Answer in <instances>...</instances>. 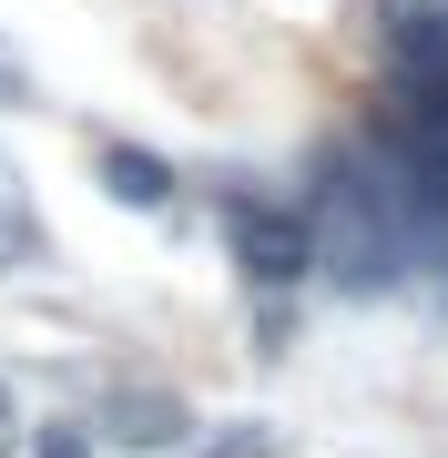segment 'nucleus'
<instances>
[{
    "instance_id": "1",
    "label": "nucleus",
    "mask_w": 448,
    "mask_h": 458,
    "mask_svg": "<svg viewBox=\"0 0 448 458\" xmlns=\"http://www.w3.org/2000/svg\"><path fill=\"white\" fill-rule=\"evenodd\" d=\"M316 265H326L347 295H387L408 276V214H398V174L377 164V153H336L326 183H316Z\"/></svg>"
},
{
    "instance_id": "2",
    "label": "nucleus",
    "mask_w": 448,
    "mask_h": 458,
    "mask_svg": "<svg viewBox=\"0 0 448 458\" xmlns=\"http://www.w3.org/2000/svg\"><path fill=\"white\" fill-rule=\"evenodd\" d=\"M234 265H245L255 285H296L306 265H316L306 214H285V204H234Z\"/></svg>"
},
{
    "instance_id": "3",
    "label": "nucleus",
    "mask_w": 448,
    "mask_h": 458,
    "mask_svg": "<svg viewBox=\"0 0 448 458\" xmlns=\"http://www.w3.org/2000/svg\"><path fill=\"white\" fill-rule=\"evenodd\" d=\"M92 428H102L113 448H183V438H194L183 397H164V387H113V397L92 408Z\"/></svg>"
},
{
    "instance_id": "4",
    "label": "nucleus",
    "mask_w": 448,
    "mask_h": 458,
    "mask_svg": "<svg viewBox=\"0 0 448 458\" xmlns=\"http://www.w3.org/2000/svg\"><path fill=\"white\" fill-rule=\"evenodd\" d=\"M387 51H398L408 82H448V21L428 0H387Z\"/></svg>"
},
{
    "instance_id": "5",
    "label": "nucleus",
    "mask_w": 448,
    "mask_h": 458,
    "mask_svg": "<svg viewBox=\"0 0 448 458\" xmlns=\"http://www.w3.org/2000/svg\"><path fill=\"white\" fill-rule=\"evenodd\" d=\"M102 183H113L123 204H173V164H153L143 143H113V153H102Z\"/></svg>"
},
{
    "instance_id": "6",
    "label": "nucleus",
    "mask_w": 448,
    "mask_h": 458,
    "mask_svg": "<svg viewBox=\"0 0 448 458\" xmlns=\"http://www.w3.org/2000/svg\"><path fill=\"white\" fill-rule=\"evenodd\" d=\"M41 458H92V438L82 428H41Z\"/></svg>"
},
{
    "instance_id": "7",
    "label": "nucleus",
    "mask_w": 448,
    "mask_h": 458,
    "mask_svg": "<svg viewBox=\"0 0 448 458\" xmlns=\"http://www.w3.org/2000/svg\"><path fill=\"white\" fill-rule=\"evenodd\" d=\"M266 438H255V428H234V438H215V448H194V458H255Z\"/></svg>"
},
{
    "instance_id": "8",
    "label": "nucleus",
    "mask_w": 448,
    "mask_h": 458,
    "mask_svg": "<svg viewBox=\"0 0 448 458\" xmlns=\"http://www.w3.org/2000/svg\"><path fill=\"white\" fill-rule=\"evenodd\" d=\"M21 438V418H11V387H0V448H11Z\"/></svg>"
},
{
    "instance_id": "9",
    "label": "nucleus",
    "mask_w": 448,
    "mask_h": 458,
    "mask_svg": "<svg viewBox=\"0 0 448 458\" xmlns=\"http://www.w3.org/2000/svg\"><path fill=\"white\" fill-rule=\"evenodd\" d=\"M0 92H11V102H21V72H0Z\"/></svg>"
}]
</instances>
